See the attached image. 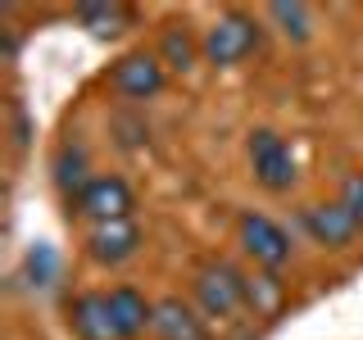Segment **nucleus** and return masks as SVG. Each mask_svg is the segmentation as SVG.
Wrapping results in <instances>:
<instances>
[{
  "label": "nucleus",
  "mask_w": 363,
  "mask_h": 340,
  "mask_svg": "<svg viewBox=\"0 0 363 340\" xmlns=\"http://www.w3.org/2000/svg\"><path fill=\"white\" fill-rule=\"evenodd\" d=\"M200 50H204V60L218 64V68L241 64V60H250V55L259 50V23L250 14H236L232 9V14H223L209 32H204Z\"/></svg>",
  "instance_id": "obj_1"
},
{
  "label": "nucleus",
  "mask_w": 363,
  "mask_h": 340,
  "mask_svg": "<svg viewBox=\"0 0 363 340\" xmlns=\"http://www.w3.org/2000/svg\"><path fill=\"white\" fill-rule=\"evenodd\" d=\"M196 300L209 317H232L245 304V272H236L227 259H209L196 272Z\"/></svg>",
  "instance_id": "obj_2"
},
{
  "label": "nucleus",
  "mask_w": 363,
  "mask_h": 340,
  "mask_svg": "<svg viewBox=\"0 0 363 340\" xmlns=\"http://www.w3.org/2000/svg\"><path fill=\"white\" fill-rule=\"evenodd\" d=\"M250 168H255V181L264 191H291V181H295V154H291V145L281 141L277 132H268V128H259V132H250Z\"/></svg>",
  "instance_id": "obj_3"
},
{
  "label": "nucleus",
  "mask_w": 363,
  "mask_h": 340,
  "mask_svg": "<svg viewBox=\"0 0 363 340\" xmlns=\"http://www.w3.org/2000/svg\"><path fill=\"white\" fill-rule=\"evenodd\" d=\"M109 86L118 91L123 100H150V96L164 91V64H159V55L132 50L109 68Z\"/></svg>",
  "instance_id": "obj_4"
},
{
  "label": "nucleus",
  "mask_w": 363,
  "mask_h": 340,
  "mask_svg": "<svg viewBox=\"0 0 363 340\" xmlns=\"http://www.w3.org/2000/svg\"><path fill=\"white\" fill-rule=\"evenodd\" d=\"M236 236H241V249L255 264H264L268 272L281 268L291 259V236L281 232L272 218H264V213H245L241 222H236Z\"/></svg>",
  "instance_id": "obj_5"
},
{
  "label": "nucleus",
  "mask_w": 363,
  "mask_h": 340,
  "mask_svg": "<svg viewBox=\"0 0 363 340\" xmlns=\"http://www.w3.org/2000/svg\"><path fill=\"white\" fill-rule=\"evenodd\" d=\"M86 249H91V259H96V264L118 268V264H128L136 249H141V227H136L132 218L96 222V227H91V236H86Z\"/></svg>",
  "instance_id": "obj_6"
},
{
  "label": "nucleus",
  "mask_w": 363,
  "mask_h": 340,
  "mask_svg": "<svg viewBox=\"0 0 363 340\" xmlns=\"http://www.w3.org/2000/svg\"><path fill=\"white\" fill-rule=\"evenodd\" d=\"M77 209L96 222H113V218H132V191L123 177H91V186L77 196Z\"/></svg>",
  "instance_id": "obj_7"
},
{
  "label": "nucleus",
  "mask_w": 363,
  "mask_h": 340,
  "mask_svg": "<svg viewBox=\"0 0 363 340\" xmlns=\"http://www.w3.org/2000/svg\"><path fill=\"white\" fill-rule=\"evenodd\" d=\"M304 232L327 249H345L359 236V222L345 213L340 200H332V204H309V209H304Z\"/></svg>",
  "instance_id": "obj_8"
},
{
  "label": "nucleus",
  "mask_w": 363,
  "mask_h": 340,
  "mask_svg": "<svg viewBox=\"0 0 363 340\" xmlns=\"http://www.w3.org/2000/svg\"><path fill=\"white\" fill-rule=\"evenodd\" d=\"M150 332L159 340H209V332H204V322L196 317V309H191L186 300H177V295H168V300L155 304V327Z\"/></svg>",
  "instance_id": "obj_9"
},
{
  "label": "nucleus",
  "mask_w": 363,
  "mask_h": 340,
  "mask_svg": "<svg viewBox=\"0 0 363 340\" xmlns=\"http://www.w3.org/2000/svg\"><path fill=\"white\" fill-rule=\"evenodd\" d=\"M109 313H113V327H118V340H136L145 327H155V304L132 286L109 290Z\"/></svg>",
  "instance_id": "obj_10"
},
{
  "label": "nucleus",
  "mask_w": 363,
  "mask_h": 340,
  "mask_svg": "<svg viewBox=\"0 0 363 340\" xmlns=\"http://www.w3.org/2000/svg\"><path fill=\"white\" fill-rule=\"evenodd\" d=\"M68 317H73V332L82 340H118V327H113V313H109V295H77L68 304Z\"/></svg>",
  "instance_id": "obj_11"
},
{
  "label": "nucleus",
  "mask_w": 363,
  "mask_h": 340,
  "mask_svg": "<svg viewBox=\"0 0 363 340\" xmlns=\"http://www.w3.org/2000/svg\"><path fill=\"white\" fill-rule=\"evenodd\" d=\"M77 23H82L91 37L109 41L128 28V5H118V0H86V5H77Z\"/></svg>",
  "instance_id": "obj_12"
},
{
  "label": "nucleus",
  "mask_w": 363,
  "mask_h": 340,
  "mask_svg": "<svg viewBox=\"0 0 363 340\" xmlns=\"http://www.w3.org/2000/svg\"><path fill=\"white\" fill-rule=\"evenodd\" d=\"M196 55H200L196 37H191L182 23H168L164 37H159V64H168V68H177V73H186V68L196 64Z\"/></svg>",
  "instance_id": "obj_13"
},
{
  "label": "nucleus",
  "mask_w": 363,
  "mask_h": 340,
  "mask_svg": "<svg viewBox=\"0 0 363 340\" xmlns=\"http://www.w3.org/2000/svg\"><path fill=\"white\" fill-rule=\"evenodd\" d=\"M268 18L277 23L291 41H309L313 37V14H309V5H300V0H272Z\"/></svg>",
  "instance_id": "obj_14"
},
{
  "label": "nucleus",
  "mask_w": 363,
  "mask_h": 340,
  "mask_svg": "<svg viewBox=\"0 0 363 340\" xmlns=\"http://www.w3.org/2000/svg\"><path fill=\"white\" fill-rule=\"evenodd\" d=\"M281 300H286V290H281V281L272 277V272H259V277H245V304L255 309L259 317H272L281 309Z\"/></svg>",
  "instance_id": "obj_15"
},
{
  "label": "nucleus",
  "mask_w": 363,
  "mask_h": 340,
  "mask_svg": "<svg viewBox=\"0 0 363 340\" xmlns=\"http://www.w3.org/2000/svg\"><path fill=\"white\" fill-rule=\"evenodd\" d=\"M55 181H60V191H64L68 200H77V196L91 186V177H86V154H82V150H64L60 164H55Z\"/></svg>",
  "instance_id": "obj_16"
},
{
  "label": "nucleus",
  "mask_w": 363,
  "mask_h": 340,
  "mask_svg": "<svg viewBox=\"0 0 363 340\" xmlns=\"http://www.w3.org/2000/svg\"><path fill=\"white\" fill-rule=\"evenodd\" d=\"M23 268H28L32 286H50L55 272H60V254H55L50 245H32V249H28V259H23Z\"/></svg>",
  "instance_id": "obj_17"
},
{
  "label": "nucleus",
  "mask_w": 363,
  "mask_h": 340,
  "mask_svg": "<svg viewBox=\"0 0 363 340\" xmlns=\"http://www.w3.org/2000/svg\"><path fill=\"white\" fill-rule=\"evenodd\" d=\"M340 204H345V213L363 227V173L345 177V186H340Z\"/></svg>",
  "instance_id": "obj_18"
}]
</instances>
